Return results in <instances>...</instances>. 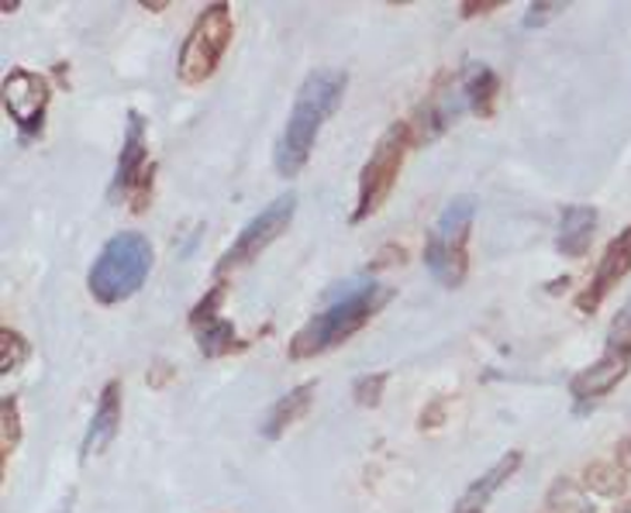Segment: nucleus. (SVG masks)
<instances>
[{"mask_svg": "<svg viewBox=\"0 0 631 513\" xmlns=\"http://www.w3.org/2000/svg\"><path fill=\"white\" fill-rule=\"evenodd\" d=\"M345 70H331V66H321V70L308 73V80L297 90L293 100V111L280 131V142L273 152L277 162V173L283 180L297 177L311 159V149L318 142L321 128L328 124V118L342 108V97H345Z\"/></svg>", "mask_w": 631, "mask_h": 513, "instance_id": "obj_1", "label": "nucleus"}, {"mask_svg": "<svg viewBox=\"0 0 631 513\" xmlns=\"http://www.w3.org/2000/svg\"><path fill=\"white\" fill-rule=\"evenodd\" d=\"M393 300V290L390 286H380V283H367L352 290L349 296H342L339 303H331L328 311L314 314L301 331L290 338V359H314V355H324L342 341H349L359 328H367L383 306Z\"/></svg>", "mask_w": 631, "mask_h": 513, "instance_id": "obj_2", "label": "nucleus"}, {"mask_svg": "<svg viewBox=\"0 0 631 513\" xmlns=\"http://www.w3.org/2000/svg\"><path fill=\"white\" fill-rule=\"evenodd\" d=\"M152 269V245L142 231H118L90 265V296L104 306H114L136 296Z\"/></svg>", "mask_w": 631, "mask_h": 513, "instance_id": "obj_3", "label": "nucleus"}, {"mask_svg": "<svg viewBox=\"0 0 631 513\" xmlns=\"http://www.w3.org/2000/svg\"><path fill=\"white\" fill-rule=\"evenodd\" d=\"M473 218H477V200L455 197L442 208L435 228L428 234L424 265L442 286H462V280H467V269H470L467 242L473 231Z\"/></svg>", "mask_w": 631, "mask_h": 513, "instance_id": "obj_4", "label": "nucleus"}, {"mask_svg": "<svg viewBox=\"0 0 631 513\" xmlns=\"http://www.w3.org/2000/svg\"><path fill=\"white\" fill-rule=\"evenodd\" d=\"M231 36H236V21H231L228 4H211V8H204V14H197L190 36L180 49V59H177L180 83H187V87L208 83L231 46Z\"/></svg>", "mask_w": 631, "mask_h": 513, "instance_id": "obj_5", "label": "nucleus"}, {"mask_svg": "<svg viewBox=\"0 0 631 513\" xmlns=\"http://www.w3.org/2000/svg\"><path fill=\"white\" fill-rule=\"evenodd\" d=\"M411 124H390L383 131V139L377 142L373 155L367 159L359 173V200H355V211H352V224L373 218L383 203L390 200L397 177H401V165H404V152L411 145Z\"/></svg>", "mask_w": 631, "mask_h": 513, "instance_id": "obj_6", "label": "nucleus"}, {"mask_svg": "<svg viewBox=\"0 0 631 513\" xmlns=\"http://www.w3.org/2000/svg\"><path fill=\"white\" fill-rule=\"evenodd\" d=\"M111 197L131 200V211L142 214L152 197V162H149V128L139 111H128V128L118 155V173L111 183Z\"/></svg>", "mask_w": 631, "mask_h": 513, "instance_id": "obj_7", "label": "nucleus"}, {"mask_svg": "<svg viewBox=\"0 0 631 513\" xmlns=\"http://www.w3.org/2000/svg\"><path fill=\"white\" fill-rule=\"evenodd\" d=\"M293 214H297V193H283L273 203H266V208L239 231V238L228 245V252L218 259V269H214L218 276H224L228 269H239V265L252 262L256 255H262L290 228Z\"/></svg>", "mask_w": 631, "mask_h": 513, "instance_id": "obj_8", "label": "nucleus"}, {"mask_svg": "<svg viewBox=\"0 0 631 513\" xmlns=\"http://www.w3.org/2000/svg\"><path fill=\"white\" fill-rule=\"evenodd\" d=\"M49 80L31 73V70H11L4 77V111L8 118L18 124L21 139H36L42 134V121H46V111H49Z\"/></svg>", "mask_w": 631, "mask_h": 513, "instance_id": "obj_9", "label": "nucleus"}, {"mask_svg": "<svg viewBox=\"0 0 631 513\" xmlns=\"http://www.w3.org/2000/svg\"><path fill=\"white\" fill-rule=\"evenodd\" d=\"M221 300H224V283H218L204 300H197V306L190 311V328L197 331V349H201L208 359L246 349V341H239V334H236V324L218 314Z\"/></svg>", "mask_w": 631, "mask_h": 513, "instance_id": "obj_10", "label": "nucleus"}, {"mask_svg": "<svg viewBox=\"0 0 631 513\" xmlns=\"http://www.w3.org/2000/svg\"><path fill=\"white\" fill-rule=\"evenodd\" d=\"M628 272H631V224L618 238H611V245L604 249L601 265H597L590 286L577 296V306L583 314H593L597 306L604 303V296L628 276Z\"/></svg>", "mask_w": 631, "mask_h": 513, "instance_id": "obj_11", "label": "nucleus"}, {"mask_svg": "<svg viewBox=\"0 0 631 513\" xmlns=\"http://www.w3.org/2000/svg\"><path fill=\"white\" fill-rule=\"evenodd\" d=\"M118 431H121V383L111 380V383L101 390V400H97V410H93V421H90V428H87L80 459L87 462L90 455L108 452L111 441L118 437Z\"/></svg>", "mask_w": 631, "mask_h": 513, "instance_id": "obj_12", "label": "nucleus"}, {"mask_svg": "<svg viewBox=\"0 0 631 513\" xmlns=\"http://www.w3.org/2000/svg\"><path fill=\"white\" fill-rule=\"evenodd\" d=\"M631 372V355H621V352H608L601 362H593L590 369L577 372L570 380V393L573 400L580 403H590V400H601L608 396L624 375Z\"/></svg>", "mask_w": 631, "mask_h": 513, "instance_id": "obj_13", "label": "nucleus"}, {"mask_svg": "<svg viewBox=\"0 0 631 513\" xmlns=\"http://www.w3.org/2000/svg\"><path fill=\"white\" fill-rule=\"evenodd\" d=\"M593 231H597V211L587 208V203H570V208L562 211L555 249L567 259H583L593 242Z\"/></svg>", "mask_w": 631, "mask_h": 513, "instance_id": "obj_14", "label": "nucleus"}, {"mask_svg": "<svg viewBox=\"0 0 631 513\" xmlns=\"http://www.w3.org/2000/svg\"><path fill=\"white\" fill-rule=\"evenodd\" d=\"M518 465H521V452H508L504 459H497L477 483L462 493V500H459V506H455V513H483V506L490 503V496L501 490L508 479L518 472Z\"/></svg>", "mask_w": 631, "mask_h": 513, "instance_id": "obj_15", "label": "nucleus"}, {"mask_svg": "<svg viewBox=\"0 0 631 513\" xmlns=\"http://www.w3.org/2000/svg\"><path fill=\"white\" fill-rule=\"evenodd\" d=\"M311 400H314V383H301L297 390H290L287 396H280L270 410H266V418L259 424V434L266 441H277L290 424H297V421L308 414Z\"/></svg>", "mask_w": 631, "mask_h": 513, "instance_id": "obj_16", "label": "nucleus"}, {"mask_svg": "<svg viewBox=\"0 0 631 513\" xmlns=\"http://www.w3.org/2000/svg\"><path fill=\"white\" fill-rule=\"evenodd\" d=\"M459 83H462V93H467V104H470L480 118H490V114H493V100H497V93H501V80L493 77L490 66L470 62L467 70H462Z\"/></svg>", "mask_w": 631, "mask_h": 513, "instance_id": "obj_17", "label": "nucleus"}, {"mask_svg": "<svg viewBox=\"0 0 631 513\" xmlns=\"http://www.w3.org/2000/svg\"><path fill=\"white\" fill-rule=\"evenodd\" d=\"M583 483H587V490H590V493L614 500V496H621V493H624L628 479H624V469H621V465H614V462H593V465H587V469H583Z\"/></svg>", "mask_w": 631, "mask_h": 513, "instance_id": "obj_18", "label": "nucleus"}, {"mask_svg": "<svg viewBox=\"0 0 631 513\" xmlns=\"http://www.w3.org/2000/svg\"><path fill=\"white\" fill-rule=\"evenodd\" d=\"M545 503H549L552 513H593L590 496L573 483V479H559V483H552Z\"/></svg>", "mask_w": 631, "mask_h": 513, "instance_id": "obj_19", "label": "nucleus"}, {"mask_svg": "<svg viewBox=\"0 0 631 513\" xmlns=\"http://www.w3.org/2000/svg\"><path fill=\"white\" fill-rule=\"evenodd\" d=\"M21 441V414H18V400L4 396L0 400V465L8 462V455L18 449Z\"/></svg>", "mask_w": 631, "mask_h": 513, "instance_id": "obj_20", "label": "nucleus"}, {"mask_svg": "<svg viewBox=\"0 0 631 513\" xmlns=\"http://www.w3.org/2000/svg\"><path fill=\"white\" fill-rule=\"evenodd\" d=\"M24 359H28V341L11 328H0V372L8 375V372L21 369Z\"/></svg>", "mask_w": 631, "mask_h": 513, "instance_id": "obj_21", "label": "nucleus"}, {"mask_svg": "<svg viewBox=\"0 0 631 513\" xmlns=\"http://www.w3.org/2000/svg\"><path fill=\"white\" fill-rule=\"evenodd\" d=\"M608 352L631 355V300L614 314V321L608 328Z\"/></svg>", "mask_w": 631, "mask_h": 513, "instance_id": "obj_22", "label": "nucleus"}, {"mask_svg": "<svg viewBox=\"0 0 631 513\" xmlns=\"http://www.w3.org/2000/svg\"><path fill=\"white\" fill-rule=\"evenodd\" d=\"M387 380H390L387 372H370V375H359V380H355V386H352V396H355V403H359V406H380Z\"/></svg>", "mask_w": 631, "mask_h": 513, "instance_id": "obj_23", "label": "nucleus"}, {"mask_svg": "<svg viewBox=\"0 0 631 513\" xmlns=\"http://www.w3.org/2000/svg\"><path fill=\"white\" fill-rule=\"evenodd\" d=\"M562 8H567V4H555V0H539V4H531V8H528V14H524V28H539V24H545V21L555 18Z\"/></svg>", "mask_w": 631, "mask_h": 513, "instance_id": "obj_24", "label": "nucleus"}, {"mask_svg": "<svg viewBox=\"0 0 631 513\" xmlns=\"http://www.w3.org/2000/svg\"><path fill=\"white\" fill-rule=\"evenodd\" d=\"M497 8H504V0H467L462 4V18H477V14H490Z\"/></svg>", "mask_w": 631, "mask_h": 513, "instance_id": "obj_25", "label": "nucleus"}, {"mask_svg": "<svg viewBox=\"0 0 631 513\" xmlns=\"http://www.w3.org/2000/svg\"><path fill=\"white\" fill-rule=\"evenodd\" d=\"M618 465L624 469V475H631V441L618 444Z\"/></svg>", "mask_w": 631, "mask_h": 513, "instance_id": "obj_26", "label": "nucleus"}, {"mask_svg": "<svg viewBox=\"0 0 631 513\" xmlns=\"http://www.w3.org/2000/svg\"><path fill=\"white\" fill-rule=\"evenodd\" d=\"M439 418H442V403H435L431 410H424V414H421V428H435V424H442Z\"/></svg>", "mask_w": 631, "mask_h": 513, "instance_id": "obj_27", "label": "nucleus"}, {"mask_svg": "<svg viewBox=\"0 0 631 513\" xmlns=\"http://www.w3.org/2000/svg\"><path fill=\"white\" fill-rule=\"evenodd\" d=\"M166 375H170V369H166V362H156V372L149 375V383H152V386H162V383H166Z\"/></svg>", "mask_w": 631, "mask_h": 513, "instance_id": "obj_28", "label": "nucleus"}, {"mask_svg": "<svg viewBox=\"0 0 631 513\" xmlns=\"http://www.w3.org/2000/svg\"><path fill=\"white\" fill-rule=\"evenodd\" d=\"M59 513H70V503H66V506H62V510H59Z\"/></svg>", "mask_w": 631, "mask_h": 513, "instance_id": "obj_29", "label": "nucleus"}, {"mask_svg": "<svg viewBox=\"0 0 631 513\" xmlns=\"http://www.w3.org/2000/svg\"><path fill=\"white\" fill-rule=\"evenodd\" d=\"M621 513H631V503H628V506H624V510H621Z\"/></svg>", "mask_w": 631, "mask_h": 513, "instance_id": "obj_30", "label": "nucleus"}]
</instances>
